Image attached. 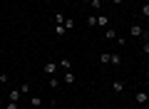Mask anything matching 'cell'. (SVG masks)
Returning <instances> with one entry per match:
<instances>
[{
    "mask_svg": "<svg viewBox=\"0 0 149 109\" xmlns=\"http://www.w3.org/2000/svg\"><path fill=\"white\" fill-rule=\"evenodd\" d=\"M129 32H132L134 37H144V40H149V35L144 32V27H142V25H132V30H129Z\"/></svg>",
    "mask_w": 149,
    "mask_h": 109,
    "instance_id": "cell-1",
    "label": "cell"
},
{
    "mask_svg": "<svg viewBox=\"0 0 149 109\" xmlns=\"http://www.w3.org/2000/svg\"><path fill=\"white\" fill-rule=\"evenodd\" d=\"M45 74H55V72H57V65H55V62H45Z\"/></svg>",
    "mask_w": 149,
    "mask_h": 109,
    "instance_id": "cell-2",
    "label": "cell"
},
{
    "mask_svg": "<svg viewBox=\"0 0 149 109\" xmlns=\"http://www.w3.org/2000/svg\"><path fill=\"white\" fill-rule=\"evenodd\" d=\"M147 97H149V92H137V94H134L137 104H147Z\"/></svg>",
    "mask_w": 149,
    "mask_h": 109,
    "instance_id": "cell-3",
    "label": "cell"
},
{
    "mask_svg": "<svg viewBox=\"0 0 149 109\" xmlns=\"http://www.w3.org/2000/svg\"><path fill=\"white\" fill-rule=\"evenodd\" d=\"M97 25L100 27H109V17L107 15H97Z\"/></svg>",
    "mask_w": 149,
    "mask_h": 109,
    "instance_id": "cell-4",
    "label": "cell"
},
{
    "mask_svg": "<svg viewBox=\"0 0 149 109\" xmlns=\"http://www.w3.org/2000/svg\"><path fill=\"white\" fill-rule=\"evenodd\" d=\"M20 89H10V92H8V97H10V102H17V99H20Z\"/></svg>",
    "mask_w": 149,
    "mask_h": 109,
    "instance_id": "cell-5",
    "label": "cell"
},
{
    "mask_svg": "<svg viewBox=\"0 0 149 109\" xmlns=\"http://www.w3.org/2000/svg\"><path fill=\"white\" fill-rule=\"evenodd\" d=\"M112 89H114L117 94H122V92H124V82H119V79H117V82L112 84Z\"/></svg>",
    "mask_w": 149,
    "mask_h": 109,
    "instance_id": "cell-6",
    "label": "cell"
},
{
    "mask_svg": "<svg viewBox=\"0 0 149 109\" xmlns=\"http://www.w3.org/2000/svg\"><path fill=\"white\" fill-rule=\"evenodd\" d=\"M109 57H112V52H102V55H100V62L102 65H109Z\"/></svg>",
    "mask_w": 149,
    "mask_h": 109,
    "instance_id": "cell-7",
    "label": "cell"
},
{
    "mask_svg": "<svg viewBox=\"0 0 149 109\" xmlns=\"http://www.w3.org/2000/svg\"><path fill=\"white\" fill-rule=\"evenodd\" d=\"M104 37H107V40H114V37H117V32L112 30V27H107V30H104Z\"/></svg>",
    "mask_w": 149,
    "mask_h": 109,
    "instance_id": "cell-8",
    "label": "cell"
},
{
    "mask_svg": "<svg viewBox=\"0 0 149 109\" xmlns=\"http://www.w3.org/2000/svg\"><path fill=\"white\" fill-rule=\"evenodd\" d=\"M62 79H65V84H72V82H74V74H72V72H65Z\"/></svg>",
    "mask_w": 149,
    "mask_h": 109,
    "instance_id": "cell-9",
    "label": "cell"
},
{
    "mask_svg": "<svg viewBox=\"0 0 149 109\" xmlns=\"http://www.w3.org/2000/svg\"><path fill=\"white\" fill-rule=\"evenodd\" d=\"M119 62H122V57H119V55H112V57H109V65H114V67H117Z\"/></svg>",
    "mask_w": 149,
    "mask_h": 109,
    "instance_id": "cell-10",
    "label": "cell"
},
{
    "mask_svg": "<svg viewBox=\"0 0 149 109\" xmlns=\"http://www.w3.org/2000/svg\"><path fill=\"white\" fill-rule=\"evenodd\" d=\"M30 104H32V107H42V99H40V97H32Z\"/></svg>",
    "mask_w": 149,
    "mask_h": 109,
    "instance_id": "cell-11",
    "label": "cell"
},
{
    "mask_svg": "<svg viewBox=\"0 0 149 109\" xmlns=\"http://www.w3.org/2000/svg\"><path fill=\"white\" fill-rule=\"evenodd\" d=\"M65 32H67V27H65V25H57V27H55V35H65Z\"/></svg>",
    "mask_w": 149,
    "mask_h": 109,
    "instance_id": "cell-12",
    "label": "cell"
},
{
    "mask_svg": "<svg viewBox=\"0 0 149 109\" xmlns=\"http://www.w3.org/2000/svg\"><path fill=\"white\" fill-rule=\"evenodd\" d=\"M60 67H62V69H65V72H70V60H67V57H65V60H62V62H60Z\"/></svg>",
    "mask_w": 149,
    "mask_h": 109,
    "instance_id": "cell-13",
    "label": "cell"
},
{
    "mask_svg": "<svg viewBox=\"0 0 149 109\" xmlns=\"http://www.w3.org/2000/svg\"><path fill=\"white\" fill-rule=\"evenodd\" d=\"M87 25L95 27V25H97V15H90V17H87Z\"/></svg>",
    "mask_w": 149,
    "mask_h": 109,
    "instance_id": "cell-14",
    "label": "cell"
},
{
    "mask_svg": "<svg viewBox=\"0 0 149 109\" xmlns=\"http://www.w3.org/2000/svg\"><path fill=\"white\" fill-rule=\"evenodd\" d=\"M90 5L95 8V10H100V8H102V0H90Z\"/></svg>",
    "mask_w": 149,
    "mask_h": 109,
    "instance_id": "cell-15",
    "label": "cell"
},
{
    "mask_svg": "<svg viewBox=\"0 0 149 109\" xmlns=\"http://www.w3.org/2000/svg\"><path fill=\"white\" fill-rule=\"evenodd\" d=\"M50 87L57 89V87H60V79H57V77H52V79H50Z\"/></svg>",
    "mask_w": 149,
    "mask_h": 109,
    "instance_id": "cell-16",
    "label": "cell"
},
{
    "mask_svg": "<svg viewBox=\"0 0 149 109\" xmlns=\"http://www.w3.org/2000/svg\"><path fill=\"white\" fill-rule=\"evenodd\" d=\"M142 15L149 17V3H144V5H142Z\"/></svg>",
    "mask_w": 149,
    "mask_h": 109,
    "instance_id": "cell-17",
    "label": "cell"
},
{
    "mask_svg": "<svg viewBox=\"0 0 149 109\" xmlns=\"http://www.w3.org/2000/svg\"><path fill=\"white\" fill-rule=\"evenodd\" d=\"M55 22L57 25H65V15H55Z\"/></svg>",
    "mask_w": 149,
    "mask_h": 109,
    "instance_id": "cell-18",
    "label": "cell"
},
{
    "mask_svg": "<svg viewBox=\"0 0 149 109\" xmlns=\"http://www.w3.org/2000/svg\"><path fill=\"white\" fill-rule=\"evenodd\" d=\"M142 50H144V55L149 57V40H144V47H142Z\"/></svg>",
    "mask_w": 149,
    "mask_h": 109,
    "instance_id": "cell-19",
    "label": "cell"
},
{
    "mask_svg": "<svg viewBox=\"0 0 149 109\" xmlns=\"http://www.w3.org/2000/svg\"><path fill=\"white\" fill-rule=\"evenodd\" d=\"M5 109H17V102H8V107Z\"/></svg>",
    "mask_w": 149,
    "mask_h": 109,
    "instance_id": "cell-20",
    "label": "cell"
},
{
    "mask_svg": "<svg viewBox=\"0 0 149 109\" xmlns=\"http://www.w3.org/2000/svg\"><path fill=\"white\" fill-rule=\"evenodd\" d=\"M3 82H8V74H0V84Z\"/></svg>",
    "mask_w": 149,
    "mask_h": 109,
    "instance_id": "cell-21",
    "label": "cell"
},
{
    "mask_svg": "<svg viewBox=\"0 0 149 109\" xmlns=\"http://www.w3.org/2000/svg\"><path fill=\"white\" fill-rule=\"evenodd\" d=\"M122 3H124V0H114V5H122Z\"/></svg>",
    "mask_w": 149,
    "mask_h": 109,
    "instance_id": "cell-22",
    "label": "cell"
},
{
    "mask_svg": "<svg viewBox=\"0 0 149 109\" xmlns=\"http://www.w3.org/2000/svg\"><path fill=\"white\" fill-rule=\"evenodd\" d=\"M147 79H149V69H147Z\"/></svg>",
    "mask_w": 149,
    "mask_h": 109,
    "instance_id": "cell-23",
    "label": "cell"
},
{
    "mask_svg": "<svg viewBox=\"0 0 149 109\" xmlns=\"http://www.w3.org/2000/svg\"><path fill=\"white\" fill-rule=\"evenodd\" d=\"M82 3H90V0H82Z\"/></svg>",
    "mask_w": 149,
    "mask_h": 109,
    "instance_id": "cell-24",
    "label": "cell"
},
{
    "mask_svg": "<svg viewBox=\"0 0 149 109\" xmlns=\"http://www.w3.org/2000/svg\"><path fill=\"white\" fill-rule=\"evenodd\" d=\"M147 104H149V97H147Z\"/></svg>",
    "mask_w": 149,
    "mask_h": 109,
    "instance_id": "cell-25",
    "label": "cell"
}]
</instances>
